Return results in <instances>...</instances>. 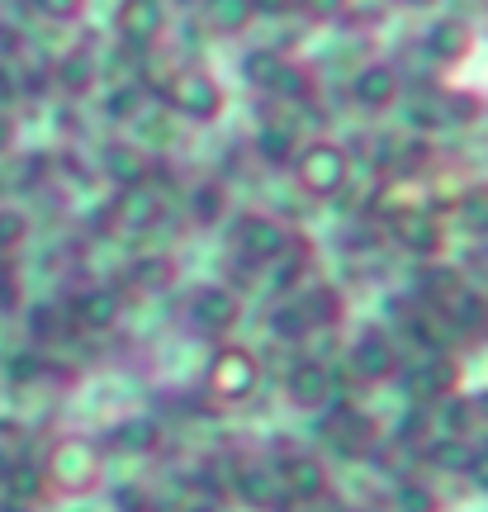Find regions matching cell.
Instances as JSON below:
<instances>
[{
	"label": "cell",
	"mask_w": 488,
	"mask_h": 512,
	"mask_svg": "<svg viewBox=\"0 0 488 512\" xmlns=\"http://www.w3.org/2000/svg\"><path fill=\"white\" fill-rule=\"evenodd\" d=\"M38 470H43V484H48L57 498H67V503H91L109 479L105 446H100L95 437H86V432L57 437L53 446H48V456H43Z\"/></svg>",
	"instance_id": "1"
},
{
	"label": "cell",
	"mask_w": 488,
	"mask_h": 512,
	"mask_svg": "<svg viewBox=\"0 0 488 512\" xmlns=\"http://www.w3.org/2000/svg\"><path fill=\"white\" fill-rule=\"evenodd\" d=\"M261 384H266L261 356H256L252 347H237V342H223V347L209 356V366H204V389H209V399L223 403V408L252 403L256 394H261Z\"/></svg>",
	"instance_id": "2"
},
{
	"label": "cell",
	"mask_w": 488,
	"mask_h": 512,
	"mask_svg": "<svg viewBox=\"0 0 488 512\" xmlns=\"http://www.w3.org/2000/svg\"><path fill=\"white\" fill-rule=\"evenodd\" d=\"M294 181H299L308 200H337L351 185V152L342 143L313 138V143L294 152Z\"/></svg>",
	"instance_id": "3"
},
{
	"label": "cell",
	"mask_w": 488,
	"mask_h": 512,
	"mask_svg": "<svg viewBox=\"0 0 488 512\" xmlns=\"http://www.w3.org/2000/svg\"><path fill=\"white\" fill-rule=\"evenodd\" d=\"M162 95H166V110L190 119V124H214L218 114H223V105H228L218 76L204 72V67H181V72H171Z\"/></svg>",
	"instance_id": "4"
},
{
	"label": "cell",
	"mask_w": 488,
	"mask_h": 512,
	"mask_svg": "<svg viewBox=\"0 0 488 512\" xmlns=\"http://www.w3.org/2000/svg\"><path fill=\"white\" fill-rule=\"evenodd\" d=\"M271 470L285 489V503H294V508H313L332 489V465L318 451H290V456L271 460Z\"/></svg>",
	"instance_id": "5"
},
{
	"label": "cell",
	"mask_w": 488,
	"mask_h": 512,
	"mask_svg": "<svg viewBox=\"0 0 488 512\" xmlns=\"http://www.w3.org/2000/svg\"><path fill=\"white\" fill-rule=\"evenodd\" d=\"M280 384H285V403L299 413H327L337 403V370L323 356H299Z\"/></svg>",
	"instance_id": "6"
},
{
	"label": "cell",
	"mask_w": 488,
	"mask_h": 512,
	"mask_svg": "<svg viewBox=\"0 0 488 512\" xmlns=\"http://www.w3.org/2000/svg\"><path fill=\"white\" fill-rule=\"evenodd\" d=\"M228 494L242 512H285V489H280V479H275L271 460H242L233 465V475H228Z\"/></svg>",
	"instance_id": "7"
},
{
	"label": "cell",
	"mask_w": 488,
	"mask_h": 512,
	"mask_svg": "<svg viewBox=\"0 0 488 512\" xmlns=\"http://www.w3.org/2000/svg\"><path fill=\"white\" fill-rule=\"evenodd\" d=\"M294 233L285 228L280 219H271V214H242L233 228V247L242 261H252V266H271V261H280V256L290 252Z\"/></svg>",
	"instance_id": "8"
},
{
	"label": "cell",
	"mask_w": 488,
	"mask_h": 512,
	"mask_svg": "<svg viewBox=\"0 0 488 512\" xmlns=\"http://www.w3.org/2000/svg\"><path fill=\"white\" fill-rule=\"evenodd\" d=\"M185 318L195 323V332L223 342V337L242 323V299H237L228 285H199V290L185 299Z\"/></svg>",
	"instance_id": "9"
},
{
	"label": "cell",
	"mask_w": 488,
	"mask_h": 512,
	"mask_svg": "<svg viewBox=\"0 0 488 512\" xmlns=\"http://www.w3.org/2000/svg\"><path fill=\"white\" fill-rule=\"evenodd\" d=\"M346 361H351V370H356V380L361 384H389L398 370H403V351H398V342L389 337V332L365 328L361 337L351 342Z\"/></svg>",
	"instance_id": "10"
},
{
	"label": "cell",
	"mask_w": 488,
	"mask_h": 512,
	"mask_svg": "<svg viewBox=\"0 0 488 512\" xmlns=\"http://www.w3.org/2000/svg\"><path fill=\"white\" fill-rule=\"evenodd\" d=\"M394 242L403 252H413L417 261H432L441 252V219H436L427 204H403L394 214Z\"/></svg>",
	"instance_id": "11"
},
{
	"label": "cell",
	"mask_w": 488,
	"mask_h": 512,
	"mask_svg": "<svg viewBox=\"0 0 488 512\" xmlns=\"http://www.w3.org/2000/svg\"><path fill=\"white\" fill-rule=\"evenodd\" d=\"M351 95H356V105L370 114H384L398 105V95H403V76H398V67H389V62H365L361 72H356V81H351Z\"/></svg>",
	"instance_id": "12"
},
{
	"label": "cell",
	"mask_w": 488,
	"mask_h": 512,
	"mask_svg": "<svg viewBox=\"0 0 488 512\" xmlns=\"http://www.w3.org/2000/svg\"><path fill=\"white\" fill-rule=\"evenodd\" d=\"M408 384V399L413 403H441L446 394H455V370L451 361H441V351H427V361L398 370Z\"/></svg>",
	"instance_id": "13"
},
{
	"label": "cell",
	"mask_w": 488,
	"mask_h": 512,
	"mask_svg": "<svg viewBox=\"0 0 488 512\" xmlns=\"http://www.w3.org/2000/svg\"><path fill=\"white\" fill-rule=\"evenodd\" d=\"M166 29V10L162 0H124V10H119V38H124L133 53H143L152 48Z\"/></svg>",
	"instance_id": "14"
},
{
	"label": "cell",
	"mask_w": 488,
	"mask_h": 512,
	"mask_svg": "<svg viewBox=\"0 0 488 512\" xmlns=\"http://www.w3.org/2000/svg\"><path fill=\"white\" fill-rule=\"evenodd\" d=\"M100 446H109V451H119V456H152L157 446H162V422L157 418H147V413H138V418H124V422H114L105 432V441Z\"/></svg>",
	"instance_id": "15"
},
{
	"label": "cell",
	"mask_w": 488,
	"mask_h": 512,
	"mask_svg": "<svg viewBox=\"0 0 488 512\" xmlns=\"http://www.w3.org/2000/svg\"><path fill=\"white\" fill-rule=\"evenodd\" d=\"M119 313H124V299L114 285H91V290H81L72 299V323L86 332H105L119 323Z\"/></svg>",
	"instance_id": "16"
},
{
	"label": "cell",
	"mask_w": 488,
	"mask_h": 512,
	"mask_svg": "<svg viewBox=\"0 0 488 512\" xmlns=\"http://www.w3.org/2000/svg\"><path fill=\"white\" fill-rule=\"evenodd\" d=\"M199 15H204V24H209L214 34L237 38L252 29V19L261 15V10H256V0H199Z\"/></svg>",
	"instance_id": "17"
},
{
	"label": "cell",
	"mask_w": 488,
	"mask_h": 512,
	"mask_svg": "<svg viewBox=\"0 0 488 512\" xmlns=\"http://www.w3.org/2000/svg\"><path fill=\"white\" fill-rule=\"evenodd\" d=\"M157 219H162V200L143 185H133V190H124V200H114V223L128 233H147Z\"/></svg>",
	"instance_id": "18"
},
{
	"label": "cell",
	"mask_w": 488,
	"mask_h": 512,
	"mask_svg": "<svg viewBox=\"0 0 488 512\" xmlns=\"http://www.w3.org/2000/svg\"><path fill=\"white\" fill-rule=\"evenodd\" d=\"M242 76L252 86H261V91H280V95H285V81H294L290 62L275 53V48H252V53L242 57Z\"/></svg>",
	"instance_id": "19"
},
{
	"label": "cell",
	"mask_w": 488,
	"mask_h": 512,
	"mask_svg": "<svg viewBox=\"0 0 488 512\" xmlns=\"http://www.w3.org/2000/svg\"><path fill=\"white\" fill-rule=\"evenodd\" d=\"M0 489H5V498H10V503H19V508H34L38 498L48 494L43 470H38V465H15V460L0 470Z\"/></svg>",
	"instance_id": "20"
},
{
	"label": "cell",
	"mask_w": 488,
	"mask_h": 512,
	"mask_svg": "<svg viewBox=\"0 0 488 512\" xmlns=\"http://www.w3.org/2000/svg\"><path fill=\"white\" fill-rule=\"evenodd\" d=\"M470 451H474V441H465V437H432L427 446H422L427 465H432V470H441V475H465Z\"/></svg>",
	"instance_id": "21"
},
{
	"label": "cell",
	"mask_w": 488,
	"mask_h": 512,
	"mask_svg": "<svg viewBox=\"0 0 488 512\" xmlns=\"http://www.w3.org/2000/svg\"><path fill=\"white\" fill-rule=\"evenodd\" d=\"M389 512H441V494H436L427 479H398L394 484V508Z\"/></svg>",
	"instance_id": "22"
},
{
	"label": "cell",
	"mask_w": 488,
	"mask_h": 512,
	"mask_svg": "<svg viewBox=\"0 0 488 512\" xmlns=\"http://www.w3.org/2000/svg\"><path fill=\"white\" fill-rule=\"evenodd\" d=\"M427 48H432L436 57H460L465 48H470V24L465 19H436L432 34H427Z\"/></svg>",
	"instance_id": "23"
},
{
	"label": "cell",
	"mask_w": 488,
	"mask_h": 512,
	"mask_svg": "<svg viewBox=\"0 0 488 512\" xmlns=\"http://www.w3.org/2000/svg\"><path fill=\"white\" fill-rule=\"evenodd\" d=\"M299 304H304V313H308V323H313V332L323 328H332L337 318H342V294L332 290V285H313L308 294H299Z\"/></svg>",
	"instance_id": "24"
},
{
	"label": "cell",
	"mask_w": 488,
	"mask_h": 512,
	"mask_svg": "<svg viewBox=\"0 0 488 512\" xmlns=\"http://www.w3.org/2000/svg\"><path fill=\"white\" fill-rule=\"evenodd\" d=\"M271 332L280 337V342H308V337H313V323H308L304 304H299V299L280 304V309L271 313Z\"/></svg>",
	"instance_id": "25"
},
{
	"label": "cell",
	"mask_w": 488,
	"mask_h": 512,
	"mask_svg": "<svg viewBox=\"0 0 488 512\" xmlns=\"http://www.w3.org/2000/svg\"><path fill=\"white\" fill-rule=\"evenodd\" d=\"M109 176L124 185V190H133V185L147 181V166H143V152H133V147H114L109 152Z\"/></svg>",
	"instance_id": "26"
},
{
	"label": "cell",
	"mask_w": 488,
	"mask_h": 512,
	"mask_svg": "<svg viewBox=\"0 0 488 512\" xmlns=\"http://www.w3.org/2000/svg\"><path fill=\"white\" fill-rule=\"evenodd\" d=\"M171 275H176V266H171L166 256H143V261L133 266V280H138V285H147V290H162Z\"/></svg>",
	"instance_id": "27"
},
{
	"label": "cell",
	"mask_w": 488,
	"mask_h": 512,
	"mask_svg": "<svg viewBox=\"0 0 488 512\" xmlns=\"http://www.w3.org/2000/svg\"><path fill=\"white\" fill-rule=\"evenodd\" d=\"M91 57H81V53H72V57H62V67H57V81L67 86V91H86L91 86Z\"/></svg>",
	"instance_id": "28"
},
{
	"label": "cell",
	"mask_w": 488,
	"mask_h": 512,
	"mask_svg": "<svg viewBox=\"0 0 488 512\" xmlns=\"http://www.w3.org/2000/svg\"><path fill=\"white\" fill-rule=\"evenodd\" d=\"M465 479L474 484V494H484L488 498V437L479 441L470 451V465H465Z\"/></svg>",
	"instance_id": "29"
},
{
	"label": "cell",
	"mask_w": 488,
	"mask_h": 512,
	"mask_svg": "<svg viewBox=\"0 0 488 512\" xmlns=\"http://www.w3.org/2000/svg\"><path fill=\"white\" fill-rule=\"evenodd\" d=\"M24 233H29L24 214H15V209H0V252H5V247H15Z\"/></svg>",
	"instance_id": "30"
},
{
	"label": "cell",
	"mask_w": 488,
	"mask_h": 512,
	"mask_svg": "<svg viewBox=\"0 0 488 512\" xmlns=\"http://www.w3.org/2000/svg\"><path fill=\"white\" fill-rule=\"evenodd\" d=\"M294 5H299L308 19H337L351 0H294Z\"/></svg>",
	"instance_id": "31"
},
{
	"label": "cell",
	"mask_w": 488,
	"mask_h": 512,
	"mask_svg": "<svg viewBox=\"0 0 488 512\" xmlns=\"http://www.w3.org/2000/svg\"><path fill=\"white\" fill-rule=\"evenodd\" d=\"M34 5L48 19H76L81 10H86V0H34Z\"/></svg>",
	"instance_id": "32"
},
{
	"label": "cell",
	"mask_w": 488,
	"mask_h": 512,
	"mask_svg": "<svg viewBox=\"0 0 488 512\" xmlns=\"http://www.w3.org/2000/svg\"><path fill=\"white\" fill-rule=\"evenodd\" d=\"M15 48H19V34L10 24H0V53H15Z\"/></svg>",
	"instance_id": "33"
},
{
	"label": "cell",
	"mask_w": 488,
	"mask_h": 512,
	"mask_svg": "<svg viewBox=\"0 0 488 512\" xmlns=\"http://www.w3.org/2000/svg\"><path fill=\"white\" fill-rule=\"evenodd\" d=\"M10 138H15V128H10V119H0V147H10Z\"/></svg>",
	"instance_id": "34"
},
{
	"label": "cell",
	"mask_w": 488,
	"mask_h": 512,
	"mask_svg": "<svg viewBox=\"0 0 488 512\" xmlns=\"http://www.w3.org/2000/svg\"><path fill=\"white\" fill-rule=\"evenodd\" d=\"M408 5H417V10H432V5H441V0H408Z\"/></svg>",
	"instance_id": "35"
},
{
	"label": "cell",
	"mask_w": 488,
	"mask_h": 512,
	"mask_svg": "<svg viewBox=\"0 0 488 512\" xmlns=\"http://www.w3.org/2000/svg\"><path fill=\"white\" fill-rule=\"evenodd\" d=\"M356 512H389V508H356Z\"/></svg>",
	"instance_id": "36"
},
{
	"label": "cell",
	"mask_w": 488,
	"mask_h": 512,
	"mask_svg": "<svg viewBox=\"0 0 488 512\" xmlns=\"http://www.w3.org/2000/svg\"><path fill=\"white\" fill-rule=\"evenodd\" d=\"M5 465H10V460H5V456H0V470H5Z\"/></svg>",
	"instance_id": "37"
},
{
	"label": "cell",
	"mask_w": 488,
	"mask_h": 512,
	"mask_svg": "<svg viewBox=\"0 0 488 512\" xmlns=\"http://www.w3.org/2000/svg\"><path fill=\"white\" fill-rule=\"evenodd\" d=\"M185 5H199V0H185Z\"/></svg>",
	"instance_id": "38"
}]
</instances>
